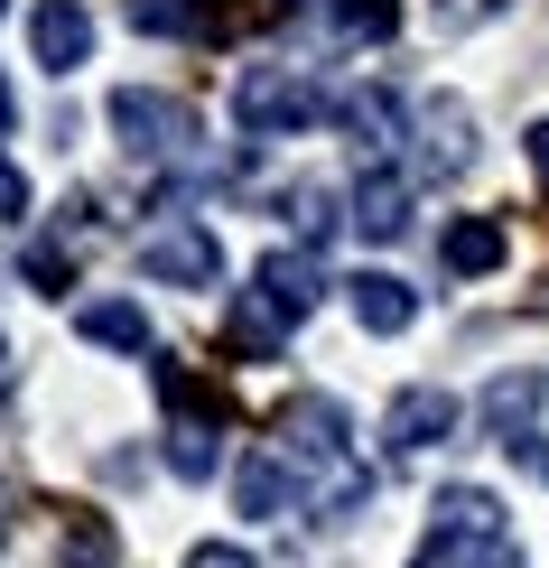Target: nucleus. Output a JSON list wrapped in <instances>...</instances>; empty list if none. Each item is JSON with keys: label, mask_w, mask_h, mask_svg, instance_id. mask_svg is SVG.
I'll return each instance as SVG.
<instances>
[{"label": "nucleus", "mask_w": 549, "mask_h": 568, "mask_svg": "<svg viewBox=\"0 0 549 568\" xmlns=\"http://www.w3.org/2000/svg\"><path fill=\"white\" fill-rule=\"evenodd\" d=\"M531 178L549 186V122H531Z\"/></svg>", "instance_id": "a878e982"}, {"label": "nucleus", "mask_w": 549, "mask_h": 568, "mask_svg": "<svg viewBox=\"0 0 549 568\" xmlns=\"http://www.w3.org/2000/svg\"><path fill=\"white\" fill-rule=\"evenodd\" d=\"M289 215H298V252H317L326 233L345 224V215H336V196H326V186H298V196H289Z\"/></svg>", "instance_id": "aec40b11"}, {"label": "nucleus", "mask_w": 549, "mask_h": 568, "mask_svg": "<svg viewBox=\"0 0 549 568\" xmlns=\"http://www.w3.org/2000/svg\"><path fill=\"white\" fill-rule=\"evenodd\" d=\"M336 122L364 140V150H392V140H410V103H400L392 84H354V93H336Z\"/></svg>", "instance_id": "9d476101"}, {"label": "nucleus", "mask_w": 549, "mask_h": 568, "mask_svg": "<svg viewBox=\"0 0 549 568\" xmlns=\"http://www.w3.org/2000/svg\"><path fill=\"white\" fill-rule=\"evenodd\" d=\"M10 122H19V103H10V84H0V131H10Z\"/></svg>", "instance_id": "cd10ccee"}, {"label": "nucleus", "mask_w": 549, "mask_h": 568, "mask_svg": "<svg viewBox=\"0 0 549 568\" xmlns=\"http://www.w3.org/2000/svg\"><path fill=\"white\" fill-rule=\"evenodd\" d=\"M29 47H38L47 75H75V65L93 57V10L84 0H38L29 10Z\"/></svg>", "instance_id": "0eeeda50"}, {"label": "nucleus", "mask_w": 549, "mask_h": 568, "mask_svg": "<svg viewBox=\"0 0 549 568\" xmlns=\"http://www.w3.org/2000/svg\"><path fill=\"white\" fill-rule=\"evenodd\" d=\"M0 392H10V345H0Z\"/></svg>", "instance_id": "c85d7f7f"}, {"label": "nucleus", "mask_w": 549, "mask_h": 568, "mask_svg": "<svg viewBox=\"0 0 549 568\" xmlns=\"http://www.w3.org/2000/svg\"><path fill=\"white\" fill-rule=\"evenodd\" d=\"M0 10H10V0H0Z\"/></svg>", "instance_id": "c756f323"}, {"label": "nucleus", "mask_w": 549, "mask_h": 568, "mask_svg": "<svg viewBox=\"0 0 549 568\" xmlns=\"http://www.w3.org/2000/svg\"><path fill=\"white\" fill-rule=\"evenodd\" d=\"M438 540H457V550L466 540H504V504L485 485H447L438 494Z\"/></svg>", "instance_id": "2eb2a0df"}, {"label": "nucleus", "mask_w": 549, "mask_h": 568, "mask_svg": "<svg viewBox=\"0 0 549 568\" xmlns=\"http://www.w3.org/2000/svg\"><path fill=\"white\" fill-rule=\"evenodd\" d=\"M169 466H177V476H186V485H205V476H214V429H205V419H196V410H186V419H177V429H169Z\"/></svg>", "instance_id": "f3484780"}, {"label": "nucleus", "mask_w": 549, "mask_h": 568, "mask_svg": "<svg viewBox=\"0 0 549 568\" xmlns=\"http://www.w3.org/2000/svg\"><path fill=\"white\" fill-rule=\"evenodd\" d=\"M122 19L140 38H186L196 29V0H122Z\"/></svg>", "instance_id": "a211bd4d"}, {"label": "nucleus", "mask_w": 549, "mask_h": 568, "mask_svg": "<svg viewBox=\"0 0 549 568\" xmlns=\"http://www.w3.org/2000/svg\"><path fill=\"white\" fill-rule=\"evenodd\" d=\"M419 140H428L419 169H428V178H457L466 159H475V122H466V103H428V112H419Z\"/></svg>", "instance_id": "ddd939ff"}, {"label": "nucleus", "mask_w": 549, "mask_h": 568, "mask_svg": "<svg viewBox=\"0 0 549 568\" xmlns=\"http://www.w3.org/2000/svg\"><path fill=\"white\" fill-rule=\"evenodd\" d=\"M540 400H549V373L540 364H512V373H494V383H485L475 419H485L504 447H521V438H531V419H540Z\"/></svg>", "instance_id": "423d86ee"}, {"label": "nucleus", "mask_w": 549, "mask_h": 568, "mask_svg": "<svg viewBox=\"0 0 549 568\" xmlns=\"http://www.w3.org/2000/svg\"><path fill=\"white\" fill-rule=\"evenodd\" d=\"M400 29V0H345V19H336V38H392Z\"/></svg>", "instance_id": "4be33fe9"}, {"label": "nucleus", "mask_w": 549, "mask_h": 568, "mask_svg": "<svg viewBox=\"0 0 549 568\" xmlns=\"http://www.w3.org/2000/svg\"><path fill=\"white\" fill-rule=\"evenodd\" d=\"M75 336L84 345H112V354H150V317L131 298H84L75 307Z\"/></svg>", "instance_id": "4468645a"}, {"label": "nucleus", "mask_w": 549, "mask_h": 568, "mask_svg": "<svg viewBox=\"0 0 549 568\" xmlns=\"http://www.w3.org/2000/svg\"><path fill=\"white\" fill-rule=\"evenodd\" d=\"M224 336H233V354H243V364H271L289 326L271 317V298H261V290H233V317H224Z\"/></svg>", "instance_id": "dca6fc26"}, {"label": "nucleus", "mask_w": 549, "mask_h": 568, "mask_svg": "<svg viewBox=\"0 0 549 568\" xmlns=\"http://www.w3.org/2000/svg\"><path fill=\"white\" fill-rule=\"evenodd\" d=\"M345 298H354V326H364V336H410V317H419V290L392 280V271L345 280Z\"/></svg>", "instance_id": "1a4fd4ad"}, {"label": "nucleus", "mask_w": 549, "mask_h": 568, "mask_svg": "<svg viewBox=\"0 0 549 568\" xmlns=\"http://www.w3.org/2000/svg\"><path fill=\"white\" fill-rule=\"evenodd\" d=\"M289 457H279V447H252L243 466H233V504L252 513V523H279V513H289Z\"/></svg>", "instance_id": "f8f14e48"}, {"label": "nucleus", "mask_w": 549, "mask_h": 568, "mask_svg": "<svg viewBox=\"0 0 549 568\" xmlns=\"http://www.w3.org/2000/svg\"><path fill=\"white\" fill-rule=\"evenodd\" d=\"M140 271H150L159 290H214V280H224V243H214V224L177 215V224L140 233Z\"/></svg>", "instance_id": "7ed1b4c3"}, {"label": "nucleus", "mask_w": 549, "mask_h": 568, "mask_svg": "<svg viewBox=\"0 0 549 568\" xmlns=\"http://www.w3.org/2000/svg\"><path fill=\"white\" fill-rule=\"evenodd\" d=\"M112 131H122L131 159H186L196 150V112H186L177 93H159V84H122L112 93Z\"/></svg>", "instance_id": "f03ea898"}, {"label": "nucleus", "mask_w": 549, "mask_h": 568, "mask_svg": "<svg viewBox=\"0 0 549 568\" xmlns=\"http://www.w3.org/2000/svg\"><path fill=\"white\" fill-rule=\"evenodd\" d=\"M512 457H521V466H531V476H549V438H521V447H512Z\"/></svg>", "instance_id": "bb28decb"}, {"label": "nucleus", "mask_w": 549, "mask_h": 568, "mask_svg": "<svg viewBox=\"0 0 549 568\" xmlns=\"http://www.w3.org/2000/svg\"><path fill=\"white\" fill-rule=\"evenodd\" d=\"M19 271H29L47 298H65V290H75V252H65V243H29V262H19Z\"/></svg>", "instance_id": "412c9836"}, {"label": "nucleus", "mask_w": 549, "mask_h": 568, "mask_svg": "<svg viewBox=\"0 0 549 568\" xmlns=\"http://www.w3.org/2000/svg\"><path fill=\"white\" fill-rule=\"evenodd\" d=\"M504 252H512V233L494 224V215H457L438 233V262H447V280H485V271H504Z\"/></svg>", "instance_id": "9b49d317"}, {"label": "nucleus", "mask_w": 549, "mask_h": 568, "mask_svg": "<svg viewBox=\"0 0 549 568\" xmlns=\"http://www.w3.org/2000/svg\"><path fill=\"white\" fill-rule=\"evenodd\" d=\"M252 290L271 298L279 326H307V317H317V298H326V271H317V252H261Z\"/></svg>", "instance_id": "39448f33"}, {"label": "nucleus", "mask_w": 549, "mask_h": 568, "mask_svg": "<svg viewBox=\"0 0 549 568\" xmlns=\"http://www.w3.org/2000/svg\"><path fill=\"white\" fill-rule=\"evenodd\" d=\"M345 205H354V233H364V243H400V233H410V178L400 169H364Z\"/></svg>", "instance_id": "6e6552de"}, {"label": "nucleus", "mask_w": 549, "mask_h": 568, "mask_svg": "<svg viewBox=\"0 0 549 568\" xmlns=\"http://www.w3.org/2000/svg\"><path fill=\"white\" fill-rule=\"evenodd\" d=\"M438 438H457V392L410 383L392 410H382V447H392V457H419V447H438Z\"/></svg>", "instance_id": "20e7f679"}, {"label": "nucleus", "mask_w": 549, "mask_h": 568, "mask_svg": "<svg viewBox=\"0 0 549 568\" xmlns=\"http://www.w3.org/2000/svg\"><path fill=\"white\" fill-rule=\"evenodd\" d=\"M438 550H447V568H531L512 540H466V550H457V540H438Z\"/></svg>", "instance_id": "5701e85b"}, {"label": "nucleus", "mask_w": 549, "mask_h": 568, "mask_svg": "<svg viewBox=\"0 0 549 568\" xmlns=\"http://www.w3.org/2000/svg\"><path fill=\"white\" fill-rule=\"evenodd\" d=\"M233 122H243L252 140H289V131L336 122V93L307 75V65H243V84H233Z\"/></svg>", "instance_id": "f257e3e1"}, {"label": "nucleus", "mask_w": 549, "mask_h": 568, "mask_svg": "<svg viewBox=\"0 0 549 568\" xmlns=\"http://www.w3.org/2000/svg\"><path fill=\"white\" fill-rule=\"evenodd\" d=\"M186 568H261L243 540H196V550H186Z\"/></svg>", "instance_id": "b1692460"}, {"label": "nucleus", "mask_w": 549, "mask_h": 568, "mask_svg": "<svg viewBox=\"0 0 549 568\" xmlns=\"http://www.w3.org/2000/svg\"><path fill=\"white\" fill-rule=\"evenodd\" d=\"M19 215H29V178H19L10 159H0V224H19Z\"/></svg>", "instance_id": "393cba45"}, {"label": "nucleus", "mask_w": 549, "mask_h": 568, "mask_svg": "<svg viewBox=\"0 0 549 568\" xmlns=\"http://www.w3.org/2000/svg\"><path fill=\"white\" fill-rule=\"evenodd\" d=\"M65 568H112V523L103 513H75L65 523Z\"/></svg>", "instance_id": "6ab92c4d"}]
</instances>
